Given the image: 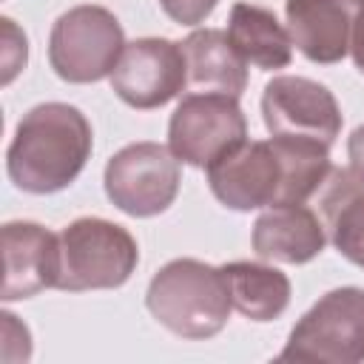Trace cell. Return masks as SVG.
Instances as JSON below:
<instances>
[{
  "instance_id": "1",
  "label": "cell",
  "mask_w": 364,
  "mask_h": 364,
  "mask_svg": "<svg viewBox=\"0 0 364 364\" xmlns=\"http://www.w3.org/2000/svg\"><path fill=\"white\" fill-rule=\"evenodd\" d=\"M91 148V122L77 105L40 102L14 128L6 151V173L23 193H57L82 173Z\"/></svg>"
},
{
  "instance_id": "2",
  "label": "cell",
  "mask_w": 364,
  "mask_h": 364,
  "mask_svg": "<svg viewBox=\"0 0 364 364\" xmlns=\"http://www.w3.org/2000/svg\"><path fill=\"white\" fill-rule=\"evenodd\" d=\"M145 307L173 336L202 341L225 330L233 299L222 267L199 259H171L151 276Z\"/></svg>"
},
{
  "instance_id": "3",
  "label": "cell",
  "mask_w": 364,
  "mask_h": 364,
  "mask_svg": "<svg viewBox=\"0 0 364 364\" xmlns=\"http://www.w3.org/2000/svg\"><path fill=\"white\" fill-rule=\"evenodd\" d=\"M60 279L57 290H114L122 287L139 262L136 239L117 222L102 216H80L60 233Z\"/></svg>"
},
{
  "instance_id": "4",
  "label": "cell",
  "mask_w": 364,
  "mask_h": 364,
  "mask_svg": "<svg viewBox=\"0 0 364 364\" xmlns=\"http://www.w3.org/2000/svg\"><path fill=\"white\" fill-rule=\"evenodd\" d=\"M125 48V31L105 6L82 3L63 11L48 34V65L71 85L100 82L114 74Z\"/></svg>"
},
{
  "instance_id": "5",
  "label": "cell",
  "mask_w": 364,
  "mask_h": 364,
  "mask_svg": "<svg viewBox=\"0 0 364 364\" xmlns=\"http://www.w3.org/2000/svg\"><path fill=\"white\" fill-rule=\"evenodd\" d=\"M282 361H364V287L327 290L290 330Z\"/></svg>"
},
{
  "instance_id": "6",
  "label": "cell",
  "mask_w": 364,
  "mask_h": 364,
  "mask_svg": "<svg viewBox=\"0 0 364 364\" xmlns=\"http://www.w3.org/2000/svg\"><path fill=\"white\" fill-rule=\"evenodd\" d=\"M182 162L168 145L159 142H131L119 148L102 171L105 196L114 208L134 219H148L165 213L182 182Z\"/></svg>"
},
{
  "instance_id": "7",
  "label": "cell",
  "mask_w": 364,
  "mask_h": 364,
  "mask_svg": "<svg viewBox=\"0 0 364 364\" xmlns=\"http://www.w3.org/2000/svg\"><path fill=\"white\" fill-rule=\"evenodd\" d=\"M247 139V119L239 97L191 91L168 119V148L191 168H208L213 159Z\"/></svg>"
},
{
  "instance_id": "8",
  "label": "cell",
  "mask_w": 364,
  "mask_h": 364,
  "mask_svg": "<svg viewBox=\"0 0 364 364\" xmlns=\"http://www.w3.org/2000/svg\"><path fill=\"white\" fill-rule=\"evenodd\" d=\"M111 88L125 105L136 111L168 105L188 88L182 46L168 37H139L125 43L111 74Z\"/></svg>"
},
{
  "instance_id": "9",
  "label": "cell",
  "mask_w": 364,
  "mask_h": 364,
  "mask_svg": "<svg viewBox=\"0 0 364 364\" xmlns=\"http://www.w3.org/2000/svg\"><path fill=\"white\" fill-rule=\"evenodd\" d=\"M262 119L270 136H307L330 148L344 122L333 91L299 74H276L264 85Z\"/></svg>"
},
{
  "instance_id": "10",
  "label": "cell",
  "mask_w": 364,
  "mask_h": 364,
  "mask_svg": "<svg viewBox=\"0 0 364 364\" xmlns=\"http://www.w3.org/2000/svg\"><path fill=\"white\" fill-rule=\"evenodd\" d=\"M210 193L230 210H259L282 202L284 168L270 139H245L208 168Z\"/></svg>"
},
{
  "instance_id": "11",
  "label": "cell",
  "mask_w": 364,
  "mask_h": 364,
  "mask_svg": "<svg viewBox=\"0 0 364 364\" xmlns=\"http://www.w3.org/2000/svg\"><path fill=\"white\" fill-rule=\"evenodd\" d=\"M3 242V301L31 299L60 279V239L37 222H6L0 230Z\"/></svg>"
},
{
  "instance_id": "12",
  "label": "cell",
  "mask_w": 364,
  "mask_h": 364,
  "mask_svg": "<svg viewBox=\"0 0 364 364\" xmlns=\"http://www.w3.org/2000/svg\"><path fill=\"white\" fill-rule=\"evenodd\" d=\"M361 3L364 0H284L293 46L310 63H341L350 54Z\"/></svg>"
},
{
  "instance_id": "13",
  "label": "cell",
  "mask_w": 364,
  "mask_h": 364,
  "mask_svg": "<svg viewBox=\"0 0 364 364\" xmlns=\"http://www.w3.org/2000/svg\"><path fill=\"white\" fill-rule=\"evenodd\" d=\"M253 253L264 262L307 264L324 245L327 233L318 213L307 205H270L264 208L250 230Z\"/></svg>"
},
{
  "instance_id": "14",
  "label": "cell",
  "mask_w": 364,
  "mask_h": 364,
  "mask_svg": "<svg viewBox=\"0 0 364 364\" xmlns=\"http://www.w3.org/2000/svg\"><path fill=\"white\" fill-rule=\"evenodd\" d=\"M313 199L327 242L347 262L364 267V179L353 168H330Z\"/></svg>"
},
{
  "instance_id": "15",
  "label": "cell",
  "mask_w": 364,
  "mask_h": 364,
  "mask_svg": "<svg viewBox=\"0 0 364 364\" xmlns=\"http://www.w3.org/2000/svg\"><path fill=\"white\" fill-rule=\"evenodd\" d=\"M188 65V88L208 94L242 97L247 88V60L236 51L228 31L196 28L182 43Z\"/></svg>"
},
{
  "instance_id": "16",
  "label": "cell",
  "mask_w": 364,
  "mask_h": 364,
  "mask_svg": "<svg viewBox=\"0 0 364 364\" xmlns=\"http://www.w3.org/2000/svg\"><path fill=\"white\" fill-rule=\"evenodd\" d=\"M228 37L236 51L262 71L287 68L293 60V40L279 17L253 3H236L228 17Z\"/></svg>"
},
{
  "instance_id": "17",
  "label": "cell",
  "mask_w": 364,
  "mask_h": 364,
  "mask_svg": "<svg viewBox=\"0 0 364 364\" xmlns=\"http://www.w3.org/2000/svg\"><path fill=\"white\" fill-rule=\"evenodd\" d=\"M222 273L230 287L233 307L250 318V321H273L279 318L290 304V279L262 262H228L222 264Z\"/></svg>"
},
{
  "instance_id": "18",
  "label": "cell",
  "mask_w": 364,
  "mask_h": 364,
  "mask_svg": "<svg viewBox=\"0 0 364 364\" xmlns=\"http://www.w3.org/2000/svg\"><path fill=\"white\" fill-rule=\"evenodd\" d=\"M3 85H9L23 68H26V60H28V40L26 34L14 26L11 17H3Z\"/></svg>"
},
{
  "instance_id": "19",
  "label": "cell",
  "mask_w": 364,
  "mask_h": 364,
  "mask_svg": "<svg viewBox=\"0 0 364 364\" xmlns=\"http://www.w3.org/2000/svg\"><path fill=\"white\" fill-rule=\"evenodd\" d=\"M159 6L179 26H199L213 14L219 0H159Z\"/></svg>"
},
{
  "instance_id": "20",
  "label": "cell",
  "mask_w": 364,
  "mask_h": 364,
  "mask_svg": "<svg viewBox=\"0 0 364 364\" xmlns=\"http://www.w3.org/2000/svg\"><path fill=\"white\" fill-rule=\"evenodd\" d=\"M347 159H350V168L364 179V122L347 136Z\"/></svg>"
},
{
  "instance_id": "21",
  "label": "cell",
  "mask_w": 364,
  "mask_h": 364,
  "mask_svg": "<svg viewBox=\"0 0 364 364\" xmlns=\"http://www.w3.org/2000/svg\"><path fill=\"white\" fill-rule=\"evenodd\" d=\"M350 57L355 63V68L364 74V3H361V11H358V23H355V31H353V46H350Z\"/></svg>"
}]
</instances>
